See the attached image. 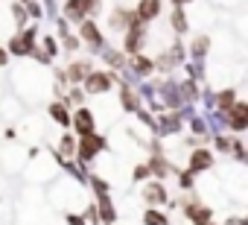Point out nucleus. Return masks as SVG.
<instances>
[{
  "label": "nucleus",
  "instance_id": "412c9836",
  "mask_svg": "<svg viewBox=\"0 0 248 225\" xmlns=\"http://www.w3.org/2000/svg\"><path fill=\"white\" fill-rule=\"evenodd\" d=\"M27 3H30V0H27Z\"/></svg>",
  "mask_w": 248,
  "mask_h": 225
},
{
  "label": "nucleus",
  "instance_id": "f257e3e1",
  "mask_svg": "<svg viewBox=\"0 0 248 225\" xmlns=\"http://www.w3.org/2000/svg\"><path fill=\"white\" fill-rule=\"evenodd\" d=\"M82 82H85V91H91V94H102V91L111 88V76L108 73H88Z\"/></svg>",
  "mask_w": 248,
  "mask_h": 225
},
{
  "label": "nucleus",
  "instance_id": "423d86ee",
  "mask_svg": "<svg viewBox=\"0 0 248 225\" xmlns=\"http://www.w3.org/2000/svg\"><path fill=\"white\" fill-rule=\"evenodd\" d=\"M82 38H88V44H93V47L102 44V35H99V30L91 21H82Z\"/></svg>",
  "mask_w": 248,
  "mask_h": 225
},
{
  "label": "nucleus",
  "instance_id": "0eeeda50",
  "mask_svg": "<svg viewBox=\"0 0 248 225\" xmlns=\"http://www.w3.org/2000/svg\"><path fill=\"white\" fill-rule=\"evenodd\" d=\"M204 167H210V152H193V161H190V170L193 173H202Z\"/></svg>",
  "mask_w": 248,
  "mask_h": 225
},
{
  "label": "nucleus",
  "instance_id": "7ed1b4c3",
  "mask_svg": "<svg viewBox=\"0 0 248 225\" xmlns=\"http://www.w3.org/2000/svg\"><path fill=\"white\" fill-rule=\"evenodd\" d=\"M102 149V138H96V135H82V144H79V158H93L96 152Z\"/></svg>",
  "mask_w": 248,
  "mask_h": 225
},
{
  "label": "nucleus",
  "instance_id": "ddd939ff",
  "mask_svg": "<svg viewBox=\"0 0 248 225\" xmlns=\"http://www.w3.org/2000/svg\"><path fill=\"white\" fill-rule=\"evenodd\" d=\"M132 64H135L140 73H149V70H152V62H149V59H143V56H135V59H132Z\"/></svg>",
  "mask_w": 248,
  "mask_h": 225
},
{
  "label": "nucleus",
  "instance_id": "20e7f679",
  "mask_svg": "<svg viewBox=\"0 0 248 225\" xmlns=\"http://www.w3.org/2000/svg\"><path fill=\"white\" fill-rule=\"evenodd\" d=\"M158 12H161V0H140L135 15H138V21H152Z\"/></svg>",
  "mask_w": 248,
  "mask_h": 225
},
{
  "label": "nucleus",
  "instance_id": "4468645a",
  "mask_svg": "<svg viewBox=\"0 0 248 225\" xmlns=\"http://www.w3.org/2000/svg\"><path fill=\"white\" fill-rule=\"evenodd\" d=\"M219 105L228 111V108L233 105V91H222V94H219Z\"/></svg>",
  "mask_w": 248,
  "mask_h": 225
},
{
  "label": "nucleus",
  "instance_id": "f3484780",
  "mask_svg": "<svg viewBox=\"0 0 248 225\" xmlns=\"http://www.w3.org/2000/svg\"><path fill=\"white\" fill-rule=\"evenodd\" d=\"M105 62H111L114 67H120V64H123V59H120V56H117L114 50H108V53H105Z\"/></svg>",
  "mask_w": 248,
  "mask_h": 225
},
{
  "label": "nucleus",
  "instance_id": "a211bd4d",
  "mask_svg": "<svg viewBox=\"0 0 248 225\" xmlns=\"http://www.w3.org/2000/svg\"><path fill=\"white\" fill-rule=\"evenodd\" d=\"M73 152V138H64L62 141V155H70Z\"/></svg>",
  "mask_w": 248,
  "mask_h": 225
},
{
  "label": "nucleus",
  "instance_id": "1a4fd4ad",
  "mask_svg": "<svg viewBox=\"0 0 248 225\" xmlns=\"http://www.w3.org/2000/svg\"><path fill=\"white\" fill-rule=\"evenodd\" d=\"M50 114H53V120H59L62 126H70V114H67V111H64V105H50Z\"/></svg>",
  "mask_w": 248,
  "mask_h": 225
},
{
  "label": "nucleus",
  "instance_id": "dca6fc26",
  "mask_svg": "<svg viewBox=\"0 0 248 225\" xmlns=\"http://www.w3.org/2000/svg\"><path fill=\"white\" fill-rule=\"evenodd\" d=\"M204 50H207V38H196V44H193V56H204Z\"/></svg>",
  "mask_w": 248,
  "mask_h": 225
},
{
  "label": "nucleus",
  "instance_id": "f03ea898",
  "mask_svg": "<svg viewBox=\"0 0 248 225\" xmlns=\"http://www.w3.org/2000/svg\"><path fill=\"white\" fill-rule=\"evenodd\" d=\"M228 111H231V114H228L231 129H236V132H239V129H245V120H248V105H245V102H233Z\"/></svg>",
  "mask_w": 248,
  "mask_h": 225
},
{
  "label": "nucleus",
  "instance_id": "aec40b11",
  "mask_svg": "<svg viewBox=\"0 0 248 225\" xmlns=\"http://www.w3.org/2000/svg\"><path fill=\"white\" fill-rule=\"evenodd\" d=\"M0 64H6V53L3 50H0Z\"/></svg>",
  "mask_w": 248,
  "mask_h": 225
},
{
  "label": "nucleus",
  "instance_id": "9d476101",
  "mask_svg": "<svg viewBox=\"0 0 248 225\" xmlns=\"http://www.w3.org/2000/svg\"><path fill=\"white\" fill-rule=\"evenodd\" d=\"M143 196H146L149 202H164V199H167V193H164L161 184H149V187L143 190Z\"/></svg>",
  "mask_w": 248,
  "mask_h": 225
},
{
  "label": "nucleus",
  "instance_id": "f8f14e48",
  "mask_svg": "<svg viewBox=\"0 0 248 225\" xmlns=\"http://www.w3.org/2000/svg\"><path fill=\"white\" fill-rule=\"evenodd\" d=\"M123 108H132V111H138V96H135L129 88H123Z\"/></svg>",
  "mask_w": 248,
  "mask_h": 225
},
{
  "label": "nucleus",
  "instance_id": "2eb2a0df",
  "mask_svg": "<svg viewBox=\"0 0 248 225\" xmlns=\"http://www.w3.org/2000/svg\"><path fill=\"white\" fill-rule=\"evenodd\" d=\"M146 225H167V219H164L158 210H149V213H146Z\"/></svg>",
  "mask_w": 248,
  "mask_h": 225
},
{
  "label": "nucleus",
  "instance_id": "6ab92c4d",
  "mask_svg": "<svg viewBox=\"0 0 248 225\" xmlns=\"http://www.w3.org/2000/svg\"><path fill=\"white\" fill-rule=\"evenodd\" d=\"M172 3H175V6H184V3H190V0H172Z\"/></svg>",
  "mask_w": 248,
  "mask_h": 225
},
{
  "label": "nucleus",
  "instance_id": "9b49d317",
  "mask_svg": "<svg viewBox=\"0 0 248 225\" xmlns=\"http://www.w3.org/2000/svg\"><path fill=\"white\" fill-rule=\"evenodd\" d=\"M172 27H175V32H184L187 30V18H184L181 6H175V12H172Z\"/></svg>",
  "mask_w": 248,
  "mask_h": 225
},
{
  "label": "nucleus",
  "instance_id": "39448f33",
  "mask_svg": "<svg viewBox=\"0 0 248 225\" xmlns=\"http://www.w3.org/2000/svg\"><path fill=\"white\" fill-rule=\"evenodd\" d=\"M73 123H76V129H79L82 135H93V114H91L88 108H79V111H76Z\"/></svg>",
  "mask_w": 248,
  "mask_h": 225
},
{
  "label": "nucleus",
  "instance_id": "6e6552de",
  "mask_svg": "<svg viewBox=\"0 0 248 225\" xmlns=\"http://www.w3.org/2000/svg\"><path fill=\"white\" fill-rule=\"evenodd\" d=\"M88 73H91V67H88V62H76V64H73V67H70V70H67L64 76H70L73 82H82V79H85Z\"/></svg>",
  "mask_w": 248,
  "mask_h": 225
}]
</instances>
